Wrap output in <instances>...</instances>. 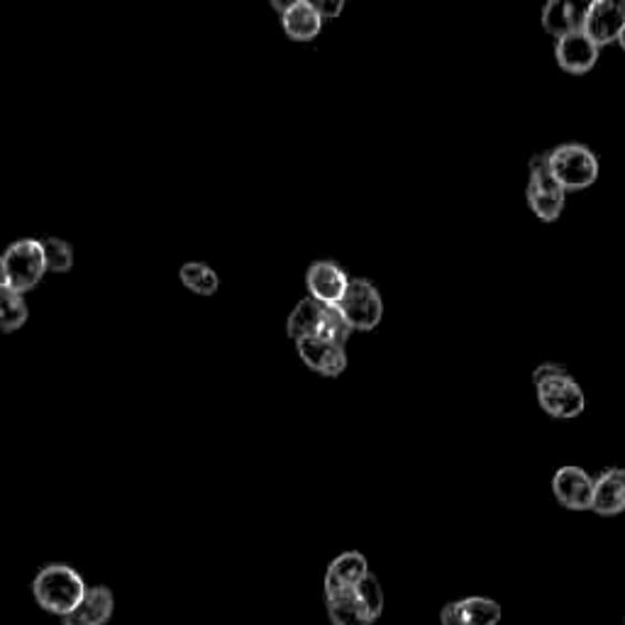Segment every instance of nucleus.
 <instances>
[{
    "instance_id": "obj_1",
    "label": "nucleus",
    "mask_w": 625,
    "mask_h": 625,
    "mask_svg": "<svg viewBox=\"0 0 625 625\" xmlns=\"http://www.w3.org/2000/svg\"><path fill=\"white\" fill-rule=\"evenodd\" d=\"M86 592L88 586L84 582V576H81L74 566L62 562L44 564L32 579L34 604L60 618L68 616V613L81 604V598L86 596Z\"/></svg>"
},
{
    "instance_id": "obj_2",
    "label": "nucleus",
    "mask_w": 625,
    "mask_h": 625,
    "mask_svg": "<svg viewBox=\"0 0 625 625\" xmlns=\"http://www.w3.org/2000/svg\"><path fill=\"white\" fill-rule=\"evenodd\" d=\"M550 171L564 193L594 187L601 173V161L594 149L579 142H564L548 152Z\"/></svg>"
},
{
    "instance_id": "obj_3",
    "label": "nucleus",
    "mask_w": 625,
    "mask_h": 625,
    "mask_svg": "<svg viewBox=\"0 0 625 625\" xmlns=\"http://www.w3.org/2000/svg\"><path fill=\"white\" fill-rule=\"evenodd\" d=\"M0 259H3V284L18 294L32 292L44 279V274H47L42 242L38 237L13 242V245L0 254Z\"/></svg>"
},
{
    "instance_id": "obj_4",
    "label": "nucleus",
    "mask_w": 625,
    "mask_h": 625,
    "mask_svg": "<svg viewBox=\"0 0 625 625\" xmlns=\"http://www.w3.org/2000/svg\"><path fill=\"white\" fill-rule=\"evenodd\" d=\"M338 310L354 332H372L384 320V298L369 279H352Z\"/></svg>"
},
{
    "instance_id": "obj_5",
    "label": "nucleus",
    "mask_w": 625,
    "mask_h": 625,
    "mask_svg": "<svg viewBox=\"0 0 625 625\" xmlns=\"http://www.w3.org/2000/svg\"><path fill=\"white\" fill-rule=\"evenodd\" d=\"M536 393L540 409L545 411L550 419L574 421L586 411L584 389L572 372L542 381V384L536 386Z\"/></svg>"
},
{
    "instance_id": "obj_6",
    "label": "nucleus",
    "mask_w": 625,
    "mask_h": 625,
    "mask_svg": "<svg viewBox=\"0 0 625 625\" xmlns=\"http://www.w3.org/2000/svg\"><path fill=\"white\" fill-rule=\"evenodd\" d=\"M582 30L601 50L618 42L621 32L625 30V0H594V3L584 6Z\"/></svg>"
},
{
    "instance_id": "obj_7",
    "label": "nucleus",
    "mask_w": 625,
    "mask_h": 625,
    "mask_svg": "<svg viewBox=\"0 0 625 625\" xmlns=\"http://www.w3.org/2000/svg\"><path fill=\"white\" fill-rule=\"evenodd\" d=\"M552 494L566 511H592L594 477L582 467L564 465L552 474Z\"/></svg>"
},
{
    "instance_id": "obj_8",
    "label": "nucleus",
    "mask_w": 625,
    "mask_h": 625,
    "mask_svg": "<svg viewBox=\"0 0 625 625\" xmlns=\"http://www.w3.org/2000/svg\"><path fill=\"white\" fill-rule=\"evenodd\" d=\"M350 274L332 259L312 262L306 272L308 296L316 298L322 306H338L347 294V288H350Z\"/></svg>"
},
{
    "instance_id": "obj_9",
    "label": "nucleus",
    "mask_w": 625,
    "mask_h": 625,
    "mask_svg": "<svg viewBox=\"0 0 625 625\" xmlns=\"http://www.w3.org/2000/svg\"><path fill=\"white\" fill-rule=\"evenodd\" d=\"M601 47L589 40V34L584 30H576L572 34H564V38L554 40V60L558 66L566 74L582 76L589 74L598 64Z\"/></svg>"
},
{
    "instance_id": "obj_10",
    "label": "nucleus",
    "mask_w": 625,
    "mask_h": 625,
    "mask_svg": "<svg viewBox=\"0 0 625 625\" xmlns=\"http://www.w3.org/2000/svg\"><path fill=\"white\" fill-rule=\"evenodd\" d=\"M296 352H298V360L304 362L310 372H316L318 377H326V379L342 377L347 372V364H350L345 347L330 345L320 338L298 340Z\"/></svg>"
},
{
    "instance_id": "obj_11",
    "label": "nucleus",
    "mask_w": 625,
    "mask_h": 625,
    "mask_svg": "<svg viewBox=\"0 0 625 625\" xmlns=\"http://www.w3.org/2000/svg\"><path fill=\"white\" fill-rule=\"evenodd\" d=\"M369 574V564L362 552H342L340 558H335L326 572V582H322V592H326V601L338 598L345 594H352L354 586L362 582Z\"/></svg>"
},
{
    "instance_id": "obj_12",
    "label": "nucleus",
    "mask_w": 625,
    "mask_h": 625,
    "mask_svg": "<svg viewBox=\"0 0 625 625\" xmlns=\"http://www.w3.org/2000/svg\"><path fill=\"white\" fill-rule=\"evenodd\" d=\"M592 511L596 516H621L625 511V467H606L594 479Z\"/></svg>"
},
{
    "instance_id": "obj_13",
    "label": "nucleus",
    "mask_w": 625,
    "mask_h": 625,
    "mask_svg": "<svg viewBox=\"0 0 625 625\" xmlns=\"http://www.w3.org/2000/svg\"><path fill=\"white\" fill-rule=\"evenodd\" d=\"M282 30L288 40L294 42H312L320 38L326 22L318 15L312 0H292L286 8V13L279 18Z\"/></svg>"
},
{
    "instance_id": "obj_14",
    "label": "nucleus",
    "mask_w": 625,
    "mask_h": 625,
    "mask_svg": "<svg viewBox=\"0 0 625 625\" xmlns=\"http://www.w3.org/2000/svg\"><path fill=\"white\" fill-rule=\"evenodd\" d=\"M115 596L108 586H88L81 604L62 618V625H106L113 618Z\"/></svg>"
},
{
    "instance_id": "obj_15",
    "label": "nucleus",
    "mask_w": 625,
    "mask_h": 625,
    "mask_svg": "<svg viewBox=\"0 0 625 625\" xmlns=\"http://www.w3.org/2000/svg\"><path fill=\"white\" fill-rule=\"evenodd\" d=\"M542 30H545L550 38L560 40L564 34H572L576 30H582L584 25V6L570 3V0H550V3L542 8Z\"/></svg>"
},
{
    "instance_id": "obj_16",
    "label": "nucleus",
    "mask_w": 625,
    "mask_h": 625,
    "mask_svg": "<svg viewBox=\"0 0 625 625\" xmlns=\"http://www.w3.org/2000/svg\"><path fill=\"white\" fill-rule=\"evenodd\" d=\"M326 308L318 304L316 298H300L298 304L294 306V310L288 312V320H286V335L292 338L294 342L298 340H306V338H318V330H320V322L326 318Z\"/></svg>"
},
{
    "instance_id": "obj_17",
    "label": "nucleus",
    "mask_w": 625,
    "mask_h": 625,
    "mask_svg": "<svg viewBox=\"0 0 625 625\" xmlns=\"http://www.w3.org/2000/svg\"><path fill=\"white\" fill-rule=\"evenodd\" d=\"M526 199L530 213L542 220V223L560 220L566 205V193L562 191V187H528Z\"/></svg>"
},
{
    "instance_id": "obj_18",
    "label": "nucleus",
    "mask_w": 625,
    "mask_h": 625,
    "mask_svg": "<svg viewBox=\"0 0 625 625\" xmlns=\"http://www.w3.org/2000/svg\"><path fill=\"white\" fill-rule=\"evenodd\" d=\"M455 613L462 625H499L501 606L491 598L472 596L455 601Z\"/></svg>"
},
{
    "instance_id": "obj_19",
    "label": "nucleus",
    "mask_w": 625,
    "mask_h": 625,
    "mask_svg": "<svg viewBox=\"0 0 625 625\" xmlns=\"http://www.w3.org/2000/svg\"><path fill=\"white\" fill-rule=\"evenodd\" d=\"M179 279L191 294L203 296V298L215 296L220 288L218 272L213 269V266H208L205 262H187L179 269Z\"/></svg>"
},
{
    "instance_id": "obj_20",
    "label": "nucleus",
    "mask_w": 625,
    "mask_h": 625,
    "mask_svg": "<svg viewBox=\"0 0 625 625\" xmlns=\"http://www.w3.org/2000/svg\"><path fill=\"white\" fill-rule=\"evenodd\" d=\"M30 318V310L25 304V296L13 292V288L0 284V332H15L25 326Z\"/></svg>"
},
{
    "instance_id": "obj_21",
    "label": "nucleus",
    "mask_w": 625,
    "mask_h": 625,
    "mask_svg": "<svg viewBox=\"0 0 625 625\" xmlns=\"http://www.w3.org/2000/svg\"><path fill=\"white\" fill-rule=\"evenodd\" d=\"M328 616L332 625H372L374 621L367 616V611L357 604L352 594H345L328 601Z\"/></svg>"
},
{
    "instance_id": "obj_22",
    "label": "nucleus",
    "mask_w": 625,
    "mask_h": 625,
    "mask_svg": "<svg viewBox=\"0 0 625 625\" xmlns=\"http://www.w3.org/2000/svg\"><path fill=\"white\" fill-rule=\"evenodd\" d=\"M352 596L357 598V604L367 611V616L372 621H377L381 613H384V589H381L379 579L372 572H369L362 582L354 586Z\"/></svg>"
},
{
    "instance_id": "obj_23",
    "label": "nucleus",
    "mask_w": 625,
    "mask_h": 625,
    "mask_svg": "<svg viewBox=\"0 0 625 625\" xmlns=\"http://www.w3.org/2000/svg\"><path fill=\"white\" fill-rule=\"evenodd\" d=\"M352 335H354V330L350 328V322L345 320V316L338 310V306H328L326 308V318H322V322H320L318 338L330 342V345L347 347V342H350Z\"/></svg>"
},
{
    "instance_id": "obj_24",
    "label": "nucleus",
    "mask_w": 625,
    "mask_h": 625,
    "mask_svg": "<svg viewBox=\"0 0 625 625\" xmlns=\"http://www.w3.org/2000/svg\"><path fill=\"white\" fill-rule=\"evenodd\" d=\"M42 252H44V264L47 272L54 274H66L74 266V250L66 240L60 237H42Z\"/></svg>"
},
{
    "instance_id": "obj_25",
    "label": "nucleus",
    "mask_w": 625,
    "mask_h": 625,
    "mask_svg": "<svg viewBox=\"0 0 625 625\" xmlns=\"http://www.w3.org/2000/svg\"><path fill=\"white\" fill-rule=\"evenodd\" d=\"M570 372L564 364H558V362H545V364H540L536 367V372H532V386H538L542 384V381H548V379H554V377H562Z\"/></svg>"
},
{
    "instance_id": "obj_26",
    "label": "nucleus",
    "mask_w": 625,
    "mask_h": 625,
    "mask_svg": "<svg viewBox=\"0 0 625 625\" xmlns=\"http://www.w3.org/2000/svg\"><path fill=\"white\" fill-rule=\"evenodd\" d=\"M312 6H316L322 22H328V20H338L342 15L345 0H312Z\"/></svg>"
},
{
    "instance_id": "obj_27",
    "label": "nucleus",
    "mask_w": 625,
    "mask_h": 625,
    "mask_svg": "<svg viewBox=\"0 0 625 625\" xmlns=\"http://www.w3.org/2000/svg\"><path fill=\"white\" fill-rule=\"evenodd\" d=\"M439 625H462L453 604H447V606L443 608V613H439Z\"/></svg>"
},
{
    "instance_id": "obj_28",
    "label": "nucleus",
    "mask_w": 625,
    "mask_h": 625,
    "mask_svg": "<svg viewBox=\"0 0 625 625\" xmlns=\"http://www.w3.org/2000/svg\"><path fill=\"white\" fill-rule=\"evenodd\" d=\"M618 44H621V50L625 52V30L621 32V38H618Z\"/></svg>"
},
{
    "instance_id": "obj_29",
    "label": "nucleus",
    "mask_w": 625,
    "mask_h": 625,
    "mask_svg": "<svg viewBox=\"0 0 625 625\" xmlns=\"http://www.w3.org/2000/svg\"><path fill=\"white\" fill-rule=\"evenodd\" d=\"M0 284H3V259H0Z\"/></svg>"
}]
</instances>
